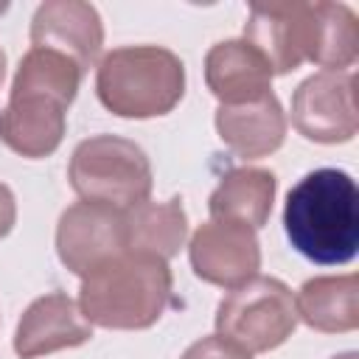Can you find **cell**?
Segmentation results:
<instances>
[{"mask_svg":"<svg viewBox=\"0 0 359 359\" xmlns=\"http://www.w3.org/2000/svg\"><path fill=\"white\" fill-rule=\"evenodd\" d=\"M98 101L118 118L168 115L185 95L182 59L160 45H126L109 50L95 73Z\"/></svg>","mask_w":359,"mask_h":359,"instance_id":"cell-3","label":"cell"},{"mask_svg":"<svg viewBox=\"0 0 359 359\" xmlns=\"http://www.w3.org/2000/svg\"><path fill=\"white\" fill-rule=\"evenodd\" d=\"M356 76L351 70H320L297 84L292 95V126L314 143H348L359 129Z\"/></svg>","mask_w":359,"mask_h":359,"instance_id":"cell-6","label":"cell"},{"mask_svg":"<svg viewBox=\"0 0 359 359\" xmlns=\"http://www.w3.org/2000/svg\"><path fill=\"white\" fill-rule=\"evenodd\" d=\"M216 132L219 140L244 160L269 157L283 146L286 137V115L275 93H266L250 104H233L216 109Z\"/></svg>","mask_w":359,"mask_h":359,"instance_id":"cell-14","label":"cell"},{"mask_svg":"<svg viewBox=\"0 0 359 359\" xmlns=\"http://www.w3.org/2000/svg\"><path fill=\"white\" fill-rule=\"evenodd\" d=\"M275 191H278V180L272 171L252 165L230 168L208 199L210 219L238 222L247 224L250 230H261L269 222Z\"/></svg>","mask_w":359,"mask_h":359,"instance_id":"cell-15","label":"cell"},{"mask_svg":"<svg viewBox=\"0 0 359 359\" xmlns=\"http://www.w3.org/2000/svg\"><path fill=\"white\" fill-rule=\"evenodd\" d=\"M297 328V306L292 289L266 275L230 289L216 309V334L247 353H266L283 345Z\"/></svg>","mask_w":359,"mask_h":359,"instance_id":"cell-5","label":"cell"},{"mask_svg":"<svg viewBox=\"0 0 359 359\" xmlns=\"http://www.w3.org/2000/svg\"><path fill=\"white\" fill-rule=\"evenodd\" d=\"M104 45V25L95 6L81 0H48L31 17V48H50L70 56L87 73Z\"/></svg>","mask_w":359,"mask_h":359,"instance_id":"cell-10","label":"cell"},{"mask_svg":"<svg viewBox=\"0 0 359 359\" xmlns=\"http://www.w3.org/2000/svg\"><path fill=\"white\" fill-rule=\"evenodd\" d=\"M17 222V202H14V194L8 185L0 182V238H6L11 233Z\"/></svg>","mask_w":359,"mask_h":359,"instance_id":"cell-21","label":"cell"},{"mask_svg":"<svg viewBox=\"0 0 359 359\" xmlns=\"http://www.w3.org/2000/svg\"><path fill=\"white\" fill-rule=\"evenodd\" d=\"M297 320L323 334H345L359 325V278L320 275L300 286L294 294Z\"/></svg>","mask_w":359,"mask_h":359,"instance_id":"cell-16","label":"cell"},{"mask_svg":"<svg viewBox=\"0 0 359 359\" xmlns=\"http://www.w3.org/2000/svg\"><path fill=\"white\" fill-rule=\"evenodd\" d=\"M93 339V325L84 320L79 303L65 292L36 297L20 317L14 331V351L20 359H36L62 348H76Z\"/></svg>","mask_w":359,"mask_h":359,"instance_id":"cell-11","label":"cell"},{"mask_svg":"<svg viewBox=\"0 0 359 359\" xmlns=\"http://www.w3.org/2000/svg\"><path fill=\"white\" fill-rule=\"evenodd\" d=\"M65 112L67 107L45 93L11 90L0 112V140L28 160L48 157L65 137Z\"/></svg>","mask_w":359,"mask_h":359,"instance_id":"cell-12","label":"cell"},{"mask_svg":"<svg viewBox=\"0 0 359 359\" xmlns=\"http://www.w3.org/2000/svg\"><path fill=\"white\" fill-rule=\"evenodd\" d=\"M171 303L168 261L126 250L81 278L79 309L90 325L140 331L154 325Z\"/></svg>","mask_w":359,"mask_h":359,"instance_id":"cell-2","label":"cell"},{"mask_svg":"<svg viewBox=\"0 0 359 359\" xmlns=\"http://www.w3.org/2000/svg\"><path fill=\"white\" fill-rule=\"evenodd\" d=\"M70 188L87 199L129 210L149 199L154 177L146 151L118 135H93L81 140L67 165Z\"/></svg>","mask_w":359,"mask_h":359,"instance_id":"cell-4","label":"cell"},{"mask_svg":"<svg viewBox=\"0 0 359 359\" xmlns=\"http://www.w3.org/2000/svg\"><path fill=\"white\" fill-rule=\"evenodd\" d=\"M283 230L289 244L320 266L348 264L359 247V194L342 168H317L286 194Z\"/></svg>","mask_w":359,"mask_h":359,"instance_id":"cell-1","label":"cell"},{"mask_svg":"<svg viewBox=\"0 0 359 359\" xmlns=\"http://www.w3.org/2000/svg\"><path fill=\"white\" fill-rule=\"evenodd\" d=\"M180 359H252V353L241 351L238 345H233L230 339H224L219 334H210V337H202L194 345H188Z\"/></svg>","mask_w":359,"mask_h":359,"instance_id":"cell-20","label":"cell"},{"mask_svg":"<svg viewBox=\"0 0 359 359\" xmlns=\"http://www.w3.org/2000/svg\"><path fill=\"white\" fill-rule=\"evenodd\" d=\"M123 224H126V247L132 252H146L157 255L163 261L174 258L185 238H188V216L182 202L165 199H143L135 208L123 210Z\"/></svg>","mask_w":359,"mask_h":359,"instance_id":"cell-17","label":"cell"},{"mask_svg":"<svg viewBox=\"0 0 359 359\" xmlns=\"http://www.w3.org/2000/svg\"><path fill=\"white\" fill-rule=\"evenodd\" d=\"M3 76H6V56H3V50H0V84H3Z\"/></svg>","mask_w":359,"mask_h":359,"instance_id":"cell-22","label":"cell"},{"mask_svg":"<svg viewBox=\"0 0 359 359\" xmlns=\"http://www.w3.org/2000/svg\"><path fill=\"white\" fill-rule=\"evenodd\" d=\"M331 359H359L353 351H348V353H339V356H331Z\"/></svg>","mask_w":359,"mask_h":359,"instance_id":"cell-23","label":"cell"},{"mask_svg":"<svg viewBox=\"0 0 359 359\" xmlns=\"http://www.w3.org/2000/svg\"><path fill=\"white\" fill-rule=\"evenodd\" d=\"M272 67L266 59L241 36L222 39L205 56L208 90L222 101V107L250 104L272 93Z\"/></svg>","mask_w":359,"mask_h":359,"instance_id":"cell-13","label":"cell"},{"mask_svg":"<svg viewBox=\"0 0 359 359\" xmlns=\"http://www.w3.org/2000/svg\"><path fill=\"white\" fill-rule=\"evenodd\" d=\"M126 224L123 210L101 202H76L70 205L56 224V252L59 261L79 278L90 275L101 264L123 255Z\"/></svg>","mask_w":359,"mask_h":359,"instance_id":"cell-8","label":"cell"},{"mask_svg":"<svg viewBox=\"0 0 359 359\" xmlns=\"http://www.w3.org/2000/svg\"><path fill=\"white\" fill-rule=\"evenodd\" d=\"M188 258L196 278L222 289H238L261 269L255 230L224 219H210L196 227L188 244Z\"/></svg>","mask_w":359,"mask_h":359,"instance_id":"cell-9","label":"cell"},{"mask_svg":"<svg viewBox=\"0 0 359 359\" xmlns=\"http://www.w3.org/2000/svg\"><path fill=\"white\" fill-rule=\"evenodd\" d=\"M81 76H84L81 67L70 56L50 50V48H31L17 65L11 90L45 93V95L62 101L65 107H70L79 93Z\"/></svg>","mask_w":359,"mask_h":359,"instance_id":"cell-18","label":"cell"},{"mask_svg":"<svg viewBox=\"0 0 359 359\" xmlns=\"http://www.w3.org/2000/svg\"><path fill=\"white\" fill-rule=\"evenodd\" d=\"M317 3H255L244 22V39L266 59L272 73H292L311 62Z\"/></svg>","mask_w":359,"mask_h":359,"instance_id":"cell-7","label":"cell"},{"mask_svg":"<svg viewBox=\"0 0 359 359\" xmlns=\"http://www.w3.org/2000/svg\"><path fill=\"white\" fill-rule=\"evenodd\" d=\"M6 8H8V6H6V3H0V14H3V11H6Z\"/></svg>","mask_w":359,"mask_h":359,"instance_id":"cell-24","label":"cell"},{"mask_svg":"<svg viewBox=\"0 0 359 359\" xmlns=\"http://www.w3.org/2000/svg\"><path fill=\"white\" fill-rule=\"evenodd\" d=\"M359 53V22L345 3H317L311 62L323 70H348Z\"/></svg>","mask_w":359,"mask_h":359,"instance_id":"cell-19","label":"cell"}]
</instances>
